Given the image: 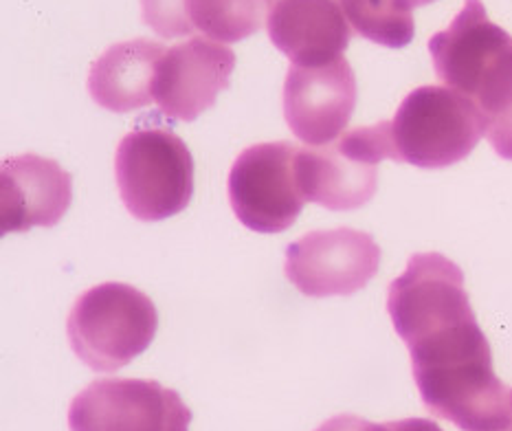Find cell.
<instances>
[{
	"label": "cell",
	"mask_w": 512,
	"mask_h": 431,
	"mask_svg": "<svg viewBox=\"0 0 512 431\" xmlns=\"http://www.w3.org/2000/svg\"><path fill=\"white\" fill-rule=\"evenodd\" d=\"M387 313L409 348L420 399L433 416L462 431H495L512 423L510 390L497 379L460 269L407 273L389 291Z\"/></svg>",
	"instance_id": "obj_1"
},
{
	"label": "cell",
	"mask_w": 512,
	"mask_h": 431,
	"mask_svg": "<svg viewBox=\"0 0 512 431\" xmlns=\"http://www.w3.org/2000/svg\"><path fill=\"white\" fill-rule=\"evenodd\" d=\"M438 80L469 97L486 121V137L512 161V36L488 18L482 0H464L449 29L429 40Z\"/></svg>",
	"instance_id": "obj_2"
},
{
	"label": "cell",
	"mask_w": 512,
	"mask_h": 431,
	"mask_svg": "<svg viewBox=\"0 0 512 431\" xmlns=\"http://www.w3.org/2000/svg\"><path fill=\"white\" fill-rule=\"evenodd\" d=\"M159 328V313L146 293L106 282L77 297L66 319L71 350L95 372H117L143 355Z\"/></svg>",
	"instance_id": "obj_3"
},
{
	"label": "cell",
	"mask_w": 512,
	"mask_h": 431,
	"mask_svg": "<svg viewBox=\"0 0 512 431\" xmlns=\"http://www.w3.org/2000/svg\"><path fill=\"white\" fill-rule=\"evenodd\" d=\"M394 161L440 170L464 161L486 135V121L469 97L449 86L411 91L389 121Z\"/></svg>",
	"instance_id": "obj_4"
},
{
	"label": "cell",
	"mask_w": 512,
	"mask_h": 431,
	"mask_svg": "<svg viewBox=\"0 0 512 431\" xmlns=\"http://www.w3.org/2000/svg\"><path fill=\"white\" fill-rule=\"evenodd\" d=\"M115 179L121 201L137 220L172 218L194 196L192 152L168 128H137L117 146Z\"/></svg>",
	"instance_id": "obj_5"
},
{
	"label": "cell",
	"mask_w": 512,
	"mask_h": 431,
	"mask_svg": "<svg viewBox=\"0 0 512 431\" xmlns=\"http://www.w3.org/2000/svg\"><path fill=\"white\" fill-rule=\"evenodd\" d=\"M394 159L389 121L361 126L326 146L299 148L295 172L306 201L332 212L367 205L378 187V163Z\"/></svg>",
	"instance_id": "obj_6"
},
{
	"label": "cell",
	"mask_w": 512,
	"mask_h": 431,
	"mask_svg": "<svg viewBox=\"0 0 512 431\" xmlns=\"http://www.w3.org/2000/svg\"><path fill=\"white\" fill-rule=\"evenodd\" d=\"M291 141L258 143L244 150L229 172V203L244 227L258 234H280L302 214L306 198L299 190Z\"/></svg>",
	"instance_id": "obj_7"
},
{
	"label": "cell",
	"mask_w": 512,
	"mask_h": 431,
	"mask_svg": "<svg viewBox=\"0 0 512 431\" xmlns=\"http://www.w3.org/2000/svg\"><path fill=\"white\" fill-rule=\"evenodd\" d=\"M192 410L150 379H97L69 407L71 431H189Z\"/></svg>",
	"instance_id": "obj_8"
},
{
	"label": "cell",
	"mask_w": 512,
	"mask_h": 431,
	"mask_svg": "<svg viewBox=\"0 0 512 431\" xmlns=\"http://www.w3.org/2000/svg\"><path fill=\"white\" fill-rule=\"evenodd\" d=\"M381 249L365 231L350 227L310 231L286 247L284 273L308 297L352 295L378 273Z\"/></svg>",
	"instance_id": "obj_9"
},
{
	"label": "cell",
	"mask_w": 512,
	"mask_h": 431,
	"mask_svg": "<svg viewBox=\"0 0 512 431\" xmlns=\"http://www.w3.org/2000/svg\"><path fill=\"white\" fill-rule=\"evenodd\" d=\"M284 119L308 146L335 141L352 119L356 77L348 60L321 66H288L284 82Z\"/></svg>",
	"instance_id": "obj_10"
},
{
	"label": "cell",
	"mask_w": 512,
	"mask_h": 431,
	"mask_svg": "<svg viewBox=\"0 0 512 431\" xmlns=\"http://www.w3.org/2000/svg\"><path fill=\"white\" fill-rule=\"evenodd\" d=\"M236 53L227 44L194 36L165 51L154 77V102L165 115L194 121L229 88Z\"/></svg>",
	"instance_id": "obj_11"
},
{
	"label": "cell",
	"mask_w": 512,
	"mask_h": 431,
	"mask_svg": "<svg viewBox=\"0 0 512 431\" xmlns=\"http://www.w3.org/2000/svg\"><path fill=\"white\" fill-rule=\"evenodd\" d=\"M73 201V176L58 161L40 154H18L0 174V231L22 234L58 225Z\"/></svg>",
	"instance_id": "obj_12"
},
{
	"label": "cell",
	"mask_w": 512,
	"mask_h": 431,
	"mask_svg": "<svg viewBox=\"0 0 512 431\" xmlns=\"http://www.w3.org/2000/svg\"><path fill=\"white\" fill-rule=\"evenodd\" d=\"M266 31L273 47L295 66L335 62L352 40V27L337 0H273Z\"/></svg>",
	"instance_id": "obj_13"
},
{
	"label": "cell",
	"mask_w": 512,
	"mask_h": 431,
	"mask_svg": "<svg viewBox=\"0 0 512 431\" xmlns=\"http://www.w3.org/2000/svg\"><path fill=\"white\" fill-rule=\"evenodd\" d=\"M161 42L126 40L113 44L93 62L88 93L110 113H130L152 104V86L165 55Z\"/></svg>",
	"instance_id": "obj_14"
},
{
	"label": "cell",
	"mask_w": 512,
	"mask_h": 431,
	"mask_svg": "<svg viewBox=\"0 0 512 431\" xmlns=\"http://www.w3.org/2000/svg\"><path fill=\"white\" fill-rule=\"evenodd\" d=\"M185 7L192 29L222 44L251 38L269 11L266 0H185Z\"/></svg>",
	"instance_id": "obj_15"
},
{
	"label": "cell",
	"mask_w": 512,
	"mask_h": 431,
	"mask_svg": "<svg viewBox=\"0 0 512 431\" xmlns=\"http://www.w3.org/2000/svg\"><path fill=\"white\" fill-rule=\"evenodd\" d=\"M348 25L361 38L387 49H400L414 40V14L407 0H337Z\"/></svg>",
	"instance_id": "obj_16"
},
{
	"label": "cell",
	"mask_w": 512,
	"mask_h": 431,
	"mask_svg": "<svg viewBox=\"0 0 512 431\" xmlns=\"http://www.w3.org/2000/svg\"><path fill=\"white\" fill-rule=\"evenodd\" d=\"M141 18L161 38H185L194 29L187 20L185 0H141Z\"/></svg>",
	"instance_id": "obj_17"
},
{
	"label": "cell",
	"mask_w": 512,
	"mask_h": 431,
	"mask_svg": "<svg viewBox=\"0 0 512 431\" xmlns=\"http://www.w3.org/2000/svg\"><path fill=\"white\" fill-rule=\"evenodd\" d=\"M317 431H387V425L365 421L361 416L341 414V416L330 418V421H326Z\"/></svg>",
	"instance_id": "obj_18"
},
{
	"label": "cell",
	"mask_w": 512,
	"mask_h": 431,
	"mask_svg": "<svg viewBox=\"0 0 512 431\" xmlns=\"http://www.w3.org/2000/svg\"><path fill=\"white\" fill-rule=\"evenodd\" d=\"M385 425L387 431H444L433 421H427V418H405V421H394Z\"/></svg>",
	"instance_id": "obj_19"
},
{
	"label": "cell",
	"mask_w": 512,
	"mask_h": 431,
	"mask_svg": "<svg viewBox=\"0 0 512 431\" xmlns=\"http://www.w3.org/2000/svg\"><path fill=\"white\" fill-rule=\"evenodd\" d=\"M407 3H409L411 7H425V5L433 3V0H407Z\"/></svg>",
	"instance_id": "obj_20"
},
{
	"label": "cell",
	"mask_w": 512,
	"mask_h": 431,
	"mask_svg": "<svg viewBox=\"0 0 512 431\" xmlns=\"http://www.w3.org/2000/svg\"><path fill=\"white\" fill-rule=\"evenodd\" d=\"M495 431H512V425H508V427H502V429H495Z\"/></svg>",
	"instance_id": "obj_21"
},
{
	"label": "cell",
	"mask_w": 512,
	"mask_h": 431,
	"mask_svg": "<svg viewBox=\"0 0 512 431\" xmlns=\"http://www.w3.org/2000/svg\"><path fill=\"white\" fill-rule=\"evenodd\" d=\"M510 410H512V390H510Z\"/></svg>",
	"instance_id": "obj_22"
},
{
	"label": "cell",
	"mask_w": 512,
	"mask_h": 431,
	"mask_svg": "<svg viewBox=\"0 0 512 431\" xmlns=\"http://www.w3.org/2000/svg\"><path fill=\"white\" fill-rule=\"evenodd\" d=\"M266 3H273V0H266Z\"/></svg>",
	"instance_id": "obj_23"
}]
</instances>
